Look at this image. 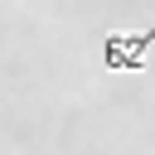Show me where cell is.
<instances>
[{
    "mask_svg": "<svg viewBox=\"0 0 155 155\" xmlns=\"http://www.w3.org/2000/svg\"><path fill=\"white\" fill-rule=\"evenodd\" d=\"M150 44H155V29H145V34H107L102 63H107L111 73H140Z\"/></svg>",
    "mask_w": 155,
    "mask_h": 155,
    "instance_id": "cell-1",
    "label": "cell"
}]
</instances>
